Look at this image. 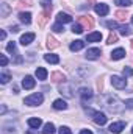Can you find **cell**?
Returning <instances> with one entry per match:
<instances>
[{
	"instance_id": "obj_38",
	"label": "cell",
	"mask_w": 133,
	"mask_h": 134,
	"mask_svg": "<svg viewBox=\"0 0 133 134\" xmlns=\"http://www.w3.org/2000/svg\"><path fill=\"white\" fill-rule=\"evenodd\" d=\"M0 64H2V67H5L6 64H8V58H6L5 55H2V56H0Z\"/></svg>"
},
{
	"instance_id": "obj_1",
	"label": "cell",
	"mask_w": 133,
	"mask_h": 134,
	"mask_svg": "<svg viewBox=\"0 0 133 134\" xmlns=\"http://www.w3.org/2000/svg\"><path fill=\"white\" fill-rule=\"evenodd\" d=\"M102 101H103V106L111 112H122L127 108L125 103H122L116 95H105L102 97Z\"/></svg>"
},
{
	"instance_id": "obj_40",
	"label": "cell",
	"mask_w": 133,
	"mask_h": 134,
	"mask_svg": "<svg viewBox=\"0 0 133 134\" xmlns=\"http://www.w3.org/2000/svg\"><path fill=\"white\" fill-rule=\"evenodd\" d=\"M80 134H93V131H91V130H81Z\"/></svg>"
},
{
	"instance_id": "obj_32",
	"label": "cell",
	"mask_w": 133,
	"mask_h": 134,
	"mask_svg": "<svg viewBox=\"0 0 133 134\" xmlns=\"http://www.w3.org/2000/svg\"><path fill=\"white\" fill-rule=\"evenodd\" d=\"M52 30H53L55 33H61V31H63L64 28H63V24H60V22H57V24H55V25L52 27Z\"/></svg>"
},
{
	"instance_id": "obj_44",
	"label": "cell",
	"mask_w": 133,
	"mask_h": 134,
	"mask_svg": "<svg viewBox=\"0 0 133 134\" xmlns=\"http://www.w3.org/2000/svg\"><path fill=\"white\" fill-rule=\"evenodd\" d=\"M89 2H91V3H94V0H89Z\"/></svg>"
},
{
	"instance_id": "obj_22",
	"label": "cell",
	"mask_w": 133,
	"mask_h": 134,
	"mask_svg": "<svg viewBox=\"0 0 133 134\" xmlns=\"http://www.w3.org/2000/svg\"><path fill=\"white\" fill-rule=\"evenodd\" d=\"M41 125H42L41 119H36V117H33V119H28V126H30V128H34V130H38Z\"/></svg>"
},
{
	"instance_id": "obj_45",
	"label": "cell",
	"mask_w": 133,
	"mask_h": 134,
	"mask_svg": "<svg viewBox=\"0 0 133 134\" xmlns=\"http://www.w3.org/2000/svg\"><path fill=\"white\" fill-rule=\"evenodd\" d=\"M132 48H133V41H132Z\"/></svg>"
},
{
	"instance_id": "obj_26",
	"label": "cell",
	"mask_w": 133,
	"mask_h": 134,
	"mask_svg": "<svg viewBox=\"0 0 133 134\" xmlns=\"http://www.w3.org/2000/svg\"><path fill=\"white\" fill-rule=\"evenodd\" d=\"M114 16H116L119 20H125V17H127L129 14H127V11H125V9H119V11H116V13H114Z\"/></svg>"
},
{
	"instance_id": "obj_42",
	"label": "cell",
	"mask_w": 133,
	"mask_h": 134,
	"mask_svg": "<svg viewBox=\"0 0 133 134\" xmlns=\"http://www.w3.org/2000/svg\"><path fill=\"white\" fill-rule=\"evenodd\" d=\"M5 37H6V33H5V31H2V33H0V39H2V41H3V39H5Z\"/></svg>"
},
{
	"instance_id": "obj_34",
	"label": "cell",
	"mask_w": 133,
	"mask_h": 134,
	"mask_svg": "<svg viewBox=\"0 0 133 134\" xmlns=\"http://www.w3.org/2000/svg\"><path fill=\"white\" fill-rule=\"evenodd\" d=\"M6 50H8L9 53H14V52H16V44H14V42L11 41V42H9V44L6 45Z\"/></svg>"
},
{
	"instance_id": "obj_10",
	"label": "cell",
	"mask_w": 133,
	"mask_h": 134,
	"mask_svg": "<svg viewBox=\"0 0 133 134\" xmlns=\"http://www.w3.org/2000/svg\"><path fill=\"white\" fill-rule=\"evenodd\" d=\"M78 94H80V97H81L83 101H88V100L93 98V91H91L89 87H81V89L78 91Z\"/></svg>"
},
{
	"instance_id": "obj_46",
	"label": "cell",
	"mask_w": 133,
	"mask_h": 134,
	"mask_svg": "<svg viewBox=\"0 0 133 134\" xmlns=\"http://www.w3.org/2000/svg\"><path fill=\"white\" fill-rule=\"evenodd\" d=\"M132 24H133V17H132Z\"/></svg>"
},
{
	"instance_id": "obj_27",
	"label": "cell",
	"mask_w": 133,
	"mask_h": 134,
	"mask_svg": "<svg viewBox=\"0 0 133 134\" xmlns=\"http://www.w3.org/2000/svg\"><path fill=\"white\" fill-rule=\"evenodd\" d=\"M119 33L122 34V36H130L132 30H130L127 25H122V27H119Z\"/></svg>"
},
{
	"instance_id": "obj_36",
	"label": "cell",
	"mask_w": 133,
	"mask_h": 134,
	"mask_svg": "<svg viewBox=\"0 0 133 134\" xmlns=\"http://www.w3.org/2000/svg\"><path fill=\"white\" fill-rule=\"evenodd\" d=\"M106 27H108V28H111V30H113V28H119L117 22H114V20H108V22H106Z\"/></svg>"
},
{
	"instance_id": "obj_18",
	"label": "cell",
	"mask_w": 133,
	"mask_h": 134,
	"mask_svg": "<svg viewBox=\"0 0 133 134\" xmlns=\"http://www.w3.org/2000/svg\"><path fill=\"white\" fill-rule=\"evenodd\" d=\"M53 108H55L57 111H64L67 108V103L64 100H61V98H58V100L53 101Z\"/></svg>"
},
{
	"instance_id": "obj_4",
	"label": "cell",
	"mask_w": 133,
	"mask_h": 134,
	"mask_svg": "<svg viewBox=\"0 0 133 134\" xmlns=\"http://www.w3.org/2000/svg\"><path fill=\"white\" fill-rule=\"evenodd\" d=\"M60 94H61V95H64V97H67V98L74 97L72 84H69V83H66V81H63V83L60 84Z\"/></svg>"
},
{
	"instance_id": "obj_11",
	"label": "cell",
	"mask_w": 133,
	"mask_h": 134,
	"mask_svg": "<svg viewBox=\"0 0 133 134\" xmlns=\"http://www.w3.org/2000/svg\"><path fill=\"white\" fill-rule=\"evenodd\" d=\"M34 84H36V81H34L33 76H30V75H27V76L22 80V87H24V89H33Z\"/></svg>"
},
{
	"instance_id": "obj_2",
	"label": "cell",
	"mask_w": 133,
	"mask_h": 134,
	"mask_svg": "<svg viewBox=\"0 0 133 134\" xmlns=\"http://www.w3.org/2000/svg\"><path fill=\"white\" fill-rule=\"evenodd\" d=\"M42 100H44V97H42V94H33V95H30V97H27L25 100H24V103L27 104V106H38V104H41L42 103Z\"/></svg>"
},
{
	"instance_id": "obj_43",
	"label": "cell",
	"mask_w": 133,
	"mask_h": 134,
	"mask_svg": "<svg viewBox=\"0 0 133 134\" xmlns=\"http://www.w3.org/2000/svg\"><path fill=\"white\" fill-rule=\"evenodd\" d=\"M25 134H36V133H32V131H28V133H25Z\"/></svg>"
},
{
	"instance_id": "obj_47",
	"label": "cell",
	"mask_w": 133,
	"mask_h": 134,
	"mask_svg": "<svg viewBox=\"0 0 133 134\" xmlns=\"http://www.w3.org/2000/svg\"><path fill=\"white\" fill-rule=\"evenodd\" d=\"M132 133H133V130H132Z\"/></svg>"
},
{
	"instance_id": "obj_15",
	"label": "cell",
	"mask_w": 133,
	"mask_h": 134,
	"mask_svg": "<svg viewBox=\"0 0 133 134\" xmlns=\"http://www.w3.org/2000/svg\"><path fill=\"white\" fill-rule=\"evenodd\" d=\"M57 20H58L60 24H69V22H72V17H70L69 14H66V13H58Z\"/></svg>"
},
{
	"instance_id": "obj_29",
	"label": "cell",
	"mask_w": 133,
	"mask_h": 134,
	"mask_svg": "<svg viewBox=\"0 0 133 134\" xmlns=\"http://www.w3.org/2000/svg\"><path fill=\"white\" fill-rule=\"evenodd\" d=\"M83 30H85V28L81 27V24H75V25L72 27V31H74V33H77V34L83 33Z\"/></svg>"
},
{
	"instance_id": "obj_41",
	"label": "cell",
	"mask_w": 133,
	"mask_h": 134,
	"mask_svg": "<svg viewBox=\"0 0 133 134\" xmlns=\"http://www.w3.org/2000/svg\"><path fill=\"white\" fill-rule=\"evenodd\" d=\"M11 31H13V33H17V31H19V27H17V25L11 27Z\"/></svg>"
},
{
	"instance_id": "obj_39",
	"label": "cell",
	"mask_w": 133,
	"mask_h": 134,
	"mask_svg": "<svg viewBox=\"0 0 133 134\" xmlns=\"http://www.w3.org/2000/svg\"><path fill=\"white\" fill-rule=\"evenodd\" d=\"M125 106H127V108H130V109H133V100L125 101Z\"/></svg>"
},
{
	"instance_id": "obj_30",
	"label": "cell",
	"mask_w": 133,
	"mask_h": 134,
	"mask_svg": "<svg viewBox=\"0 0 133 134\" xmlns=\"http://www.w3.org/2000/svg\"><path fill=\"white\" fill-rule=\"evenodd\" d=\"M114 42H117V34H116V33H110L106 44H114Z\"/></svg>"
},
{
	"instance_id": "obj_16",
	"label": "cell",
	"mask_w": 133,
	"mask_h": 134,
	"mask_svg": "<svg viewBox=\"0 0 133 134\" xmlns=\"http://www.w3.org/2000/svg\"><path fill=\"white\" fill-rule=\"evenodd\" d=\"M66 78H64V75L61 73V72H53L52 75H50V81H53V83H61V81H64Z\"/></svg>"
},
{
	"instance_id": "obj_9",
	"label": "cell",
	"mask_w": 133,
	"mask_h": 134,
	"mask_svg": "<svg viewBox=\"0 0 133 134\" xmlns=\"http://www.w3.org/2000/svg\"><path fill=\"white\" fill-rule=\"evenodd\" d=\"M94 9H96V13H97L99 16H106V14L110 13V8H108V5H105V3H97V5H94Z\"/></svg>"
},
{
	"instance_id": "obj_7",
	"label": "cell",
	"mask_w": 133,
	"mask_h": 134,
	"mask_svg": "<svg viewBox=\"0 0 133 134\" xmlns=\"http://www.w3.org/2000/svg\"><path fill=\"white\" fill-rule=\"evenodd\" d=\"M93 119H94V122L100 125V126H103L105 123H106V115L103 114V112H99V111H96L94 114H93Z\"/></svg>"
},
{
	"instance_id": "obj_5",
	"label": "cell",
	"mask_w": 133,
	"mask_h": 134,
	"mask_svg": "<svg viewBox=\"0 0 133 134\" xmlns=\"http://www.w3.org/2000/svg\"><path fill=\"white\" fill-rule=\"evenodd\" d=\"M111 84H113L116 89H125V86H127V80L122 78V76L113 75V76H111Z\"/></svg>"
},
{
	"instance_id": "obj_12",
	"label": "cell",
	"mask_w": 133,
	"mask_h": 134,
	"mask_svg": "<svg viewBox=\"0 0 133 134\" xmlns=\"http://www.w3.org/2000/svg\"><path fill=\"white\" fill-rule=\"evenodd\" d=\"M49 17H50V13H49V11H42V13L38 16V25H39V27H44V25L47 24Z\"/></svg>"
},
{
	"instance_id": "obj_20",
	"label": "cell",
	"mask_w": 133,
	"mask_h": 134,
	"mask_svg": "<svg viewBox=\"0 0 133 134\" xmlns=\"http://www.w3.org/2000/svg\"><path fill=\"white\" fill-rule=\"evenodd\" d=\"M85 47V42L83 41H74L72 44H70V50L72 52H78V50H81Z\"/></svg>"
},
{
	"instance_id": "obj_3",
	"label": "cell",
	"mask_w": 133,
	"mask_h": 134,
	"mask_svg": "<svg viewBox=\"0 0 133 134\" xmlns=\"http://www.w3.org/2000/svg\"><path fill=\"white\" fill-rule=\"evenodd\" d=\"M78 24H81V27L85 30H91L94 27V19L91 16H80L78 17Z\"/></svg>"
},
{
	"instance_id": "obj_33",
	"label": "cell",
	"mask_w": 133,
	"mask_h": 134,
	"mask_svg": "<svg viewBox=\"0 0 133 134\" xmlns=\"http://www.w3.org/2000/svg\"><path fill=\"white\" fill-rule=\"evenodd\" d=\"M122 73H124V76H125V78H127V76H132V75H133V69H132V67H124Z\"/></svg>"
},
{
	"instance_id": "obj_35",
	"label": "cell",
	"mask_w": 133,
	"mask_h": 134,
	"mask_svg": "<svg viewBox=\"0 0 133 134\" xmlns=\"http://www.w3.org/2000/svg\"><path fill=\"white\" fill-rule=\"evenodd\" d=\"M116 2V5H121V6H130L132 3H130V0H114Z\"/></svg>"
},
{
	"instance_id": "obj_24",
	"label": "cell",
	"mask_w": 133,
	"mask_h": 134,
	"mask_svg": "<svg viewBox=\"0 0 133 134\" xmlns=\"http://www.w3.org/2000/svg\"><path fill=\"white\" fill-rule=\"evenodd\" d=\"M36 76H38V80H45L47 78V70L44 67H38L36 69Z\"/></svg>"
},
{
	"instance_id": "obj_8",
	"label": "cell",
	"mask_w": 133,
	"mask_h": 134,
	"mask_svg": "<svg viewBox=\"0 0 133 134\" xmlns=\"http://www.w3.org/2000/svg\"><path fill=\"white\" fill-rule=\"evenodd\" d=\"M124 128H125V122H114V123L110 125V133L119 134Z\"/></svg>"
},
{
	"instance_id": "obj_19",
	"label": "cell",
	"mask_w": 133,
	"mask_h": 134,
	"mask_svg": "<svg viewBox=\"0 0 133 134\" xmlns=\"http://www.w3.org/2000/svg\"><path fill=\"white\" fill-rule=\"evenodd\" d=\"M19 19H21L22 24L28 25V24L32 22V14H30V13H21V14H19Z\"/></svg>"
},
{
	"instance_id": "obj_25",
	"label": "cell",
	"mask_w": 133,
	"mask_h": 134,
	"mask_svg": "<svg viewBox=\"0 0 133 134\" xmlns=\"http://www.w3.org/2000/svg\"><path fill=\"white\" fill-rule=\"evenodd\" d=\"M42 134H55V125L53 123H45L44 130H42Z\"/></svg>"
},
{
	"instance_id": "obj_37",
	"label": "cell",
	"mask_w": 133,
	"mask_h": 134,
	"mask_svg": "<svg viewBox=\"0 0 133 134\" xmlns=\"http://www.w3.org/2000/svg\"><path fill=\"white\" fill-rule=\"evenodd\" d=\"M58 134H72V131H70L67 126H61V128L58 130Z\"/></svg>"
},
{
	"instance_id": "obj_28",
	"label": "cell",
	"mask_w": 133,
	"mask_h": 134,
	"mask_svg": "<svg viewBox=\"0 0 133 134\" xmlns=\"http://www.w3.org/2000/svg\"><path fill=\"white\" fill-rule=\"evenodd\" d=\"M11 80V75L9 73H6V72H3L2 75H0V81H2V84H5V83H8Z\"/></svg>"
},
{
	"instance_id": "obj_14",
	"label": "cell",
	"mask_w": 133,
	"mask_h": 134,
	"mask_svg": "<svg viewBox=\"0 0 133 134\" xmlns=\"http://www.w3.org/2000/svg\"><path fill=\"white\" fill-rule=\"evenodd\" d=\"M33 39H34V33H25L21 36V44L22 45H28V44H32Z\"/></svg>"
},
{
	"instance_id": "obj_21",
	"label": "cell",
	"mask_w": 133,
	"mask_h": 134,
	"mask_svg": "<svg viewBox=\"0 0 133 134\" xmlns=\"http://www.w3.org/2000/svg\"><path fill=\"white\" fill-rule=\"evenodd\" d=\"M44 59H45L47 63H50V64H58V63H60V58H58L57 55H52V53L44 55Z\"/></svg>"
},
{
	"instance_id": "obj_17",
	"label": "cell",
	"mask_w": 133,
	"mask_h": 134,
	"mask_svg": "<svg viewBox=\"0 0 133 134\" xmlns=\"http://www.w3.org/2000/svg\"><path fill=\"white\" fill-rule=\"evenodd\" d=\"M100 39H102V33H99V31L89 33L86 36V41H88V42H99Z\"/></svg>"
},
{
	"instance_id": "obj_31",
	"label": "cell",
	"mask_w": 133,
	"mask_h": 134,
	"mask_svg": "<svg viewBox=\"0 0 133 134\" xmlns=\"http://www.w3.org/2000/svg\"><path fill=\"white\" fill-rule=\"evenodd\" d=\"M8 13H9V6H8L6 3H2V14H0V16H2V17H6Z\"/></svg>"
},
{
	"instance_id": "obj_23",
	"label": "cell",
	"mask_w": 133,
	"mask_h": 134,
	"mask_svg": "<svg viewBox=\"0 0 133 134\" xmlns=\"http://www.w3.org/2000/svg\"><path fill=\"white\" fill-rule=\"evenodd\" d=\"M60 44H58V41L55 39V37H52V36H49L47 37V47L50 48V50H53V48H57Z\"/></svg>"
},
{
	"instance_id": "obj_13",
	"label": "cell",
	"mask_w": 133,
	"mask_h": 134,
	"mask_svg": "<svg viewBox=\"0 0 133 134\" xmlns=\"http://www.w3.org/2000/svg\"><path fill=\"white\" fill-rule=\"evenodd\" d=\"M124 56H125V50H124V48H116V50H113V53H111L113 61H119V59H122Z\"/></svg>"
},
{
	"instance_id": "obj_6",
	"label": "cell",
	"mask_w": 133,
	"mask_h": 134,
	"mask_svg": "<svg viewBox=\"0 0 133 134\" xmlns=\"http://www.w3.org/2000/svg\"><path fill=\"white\" fill-rule=\"evenodd\" d=\"M86 59H89V61H94V59H99L100 56V48L97 47H94V48H88V52H86Z\"/></svg>"
}]
</instances>
